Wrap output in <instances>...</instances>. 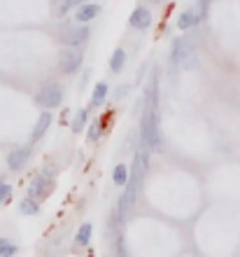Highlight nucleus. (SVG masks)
<instances>
[{"instance_id": "nucleus-1", "label": "nucleus", "mask_w": 240, "mask_h": 257, "mask_svg": "<svg viewBox=\"0 0 240 257\" xmlns=\"http://www.w3.org/2000/svg\"><path fill=\"white\" fill-rule=\"evenodd\" d=\"M147 150L140 148L135 152V162H133V171H131V176L126 180V190H124V196H121V203H119V213H121V220L126 215L131 206L135 203V196L140 192V185H142V178H145V171H147Z\"/></svg>"}, {"instance_id": "nucleus-2", "label": "nucleus", "mask_w": 240, "mask_h": 257, "mask_svg": "<svg viewBox=\"0 0 240 257\" xmlns=\"http://www.w3.org/2000/svg\"><path fill=\"white\" fill-rule=\"evenodd\" d=\"M142 141L152 150H161V128L154 108H147L145 117H142Z\"/></svg>"}, {"instance_id": "nucleus-3", "label": "nucleus", "mask_w": 240, "mask_h": 257, "mask_svg": "<svg viewBox=\"0 0 240 257\" xmlns=\"http://www.w3.org/2000/svg\"><path fill=\"white\" fill-rule=\"evenodd\" d=\"M173 66L177 70H189V68L196 66V54H193V47L187 38H180L175 40L173 45Z\"/></svg>"}, {"instance_id": "nucleus-4", "label": "nucleus", "mask_w": 240, "mask_h": 257, "mask_svg": "<svg viewBox=\"0 0 240 257\" xmlns=\"http://www.w3.org/2000/svg\"><path fill=\"white\" fill-rule=\"evenodd\" d=\"M61 101H63V87L56 84V82H49L45 87L38 91V103H40L42 108H59Z\"/></svg>"}, {"instance_id": "nucleus-5", "label": "nucleus", "mask_w": 240, "mask_h": 257, "mask_svg": "<svg viewBox=\"0 0 240 257\" xmlns=\"http://www.w3.org/2000/svg\"><path fill=\"white\" fill-rule=\"evenodd\" d=\"M82 66V52L75 47H66L59 52V70L61 73H75V70H80Z\"/></svg>"}, {"instance_id": "nucleus-6", "label": "nucleus", "mask_w": 240, "mask_h": 257, "mask_svg": "<svg viewBox=\"0 0 240 257\" xmlns=\"http://www.w3.org/2000/svg\"><path fill=\"white\" fill-rule=\"evenodd\" d=\"M89 38V28L87 26H68L63 33H61V42L68 45V47H77Z\"/></svg>"}, {"instance_id": "nucleus-7", "label": "nucleus", "mask_w": 240, "mask_h": 257, "mask_svg": "<svg viewBox=\"0 0 240 257\" xmlns=\"http://www.w3.org/2000/svg\"><path fill=\"white\" fill-rule=\"evenodd\" d=\"M149 24H152V12H149L147 7L133 10V14H131V26L138 28V31H145V28H149Z\"/></svg>"}, {"instance_id": "nucleus-8", "label": "nucleus", "mask_w": 240, "mask_h": 257, "mask_svg": "<svg viewBox=\"0 0 240 257\" xmlns=\"http://www.w3.org/2000/svg\"><path fill=\"white\" fill-rule=\"evenodd\" d=\"M28 155H31V148L12 150V152L7 155V166H10V171H19L21 166L28 162Z\"/></svg>"}, {"instance_id": "nucleus-9", "label": "nucleus", "mask_w": 240, "mask_h": 257, "mask_svg": "<svg viewBox=\"0 0 240 257\" xmlns=\"http://www.w3.org/2000/svg\"><path fill=\"white\" fill-rule=\"evenodd\" d=\"M49 187H52L49 178H47V176H38V178L33 180V183H31V187H28V199L38 201V199H40V196L45 194V192H47Z\"/></svg>"}, {"instance_id": "nucleus-10", "label": "nucleus", "mask_w": 240, "mask_h": 257, "mask_svg": "<svg viewBox=\"0 0 240 257\" xmlns=\"http://www.w3.org/2000/svg\"><path fill=\"white\" fill-rule=\"evenodd\" d=\"M82 3H87V0H52V12H54V17L61 19V17H66L70 10H75Z\"/></svg>"}, {"instance_id": "nucleus-11", "label": "nucleus", "mask_w": 240, "mask_h": 257, "mask_svg": "<svg viewBox=\"0 0 240 257\" xmlns=\"http://www.w3.org/2000/svg\"><path fill=\"white\" fill-rule=\"evenodd\" d=\"M100 14V5H94V3H82V5H77V21H91V19H96Z\"/></svg>"}, {"instance_id": "nucleus-12", "label": "nucleus", "mask_w": 240, "mask_h": 257, "mask_svg": "<svg viewBox=\"0 0 240 257\" xmlns=\"http://www.w3.org/2000/svg\"><path fill=\"white\" fill-rule=\"evenodd\" d=\"M49 126H52V112H42L40 119H38V124H35L33 136H31V138H33V141H40Z\"/></svg>"}, {"instance_id": "nucleus-13", "label": "nucleus", "mask_w": 240, "mask_h": 257, "mask_svg": "<svg viewBox=\"0 0 240 257\" xmlns=\"http://www.w3.org/2000/svg\"><path fill=\"white\" fill-rule=\"evenodd\" d=\"M198 14L196 12H182L180 14V19H177V28H180V31H187V28H191L193 24H198Z\"/></svg>"}, {"instance_id": "nucleus-14", "label": "nucleus", "mask_w": 240, "mask_h": 257, "mask_svg": "<svg viewBox=\"0 0 240 257\" xmlns=\"http://www.w3.org/2000/svg\"><path fill=\"white\" fill-rule=\"evenodd\" d=\"M124 63H126V52L124 49H114L112 59H110V68L114 73H119V70H124Z\"/></svg>"}, {"instance_id": "nucleus-15", "label": "nucleus", "mask_w": 240, "mask_h": 257, "mask_svg": "<svg viewBox=\"0 0 240 257\" xmlns=\"http://www.w3.org/2000/svg\"><path fill=\"white\" fill-rule=\"evenodd\" d=\"M91 234H94V227L91 224H82L80 231H77V236H75V241H77V245H87L89 241H91Z\"/></svg>"}, {"instance_id": "nucleus-16", "label": "nucleus", "mask_w": 240, "mask_h": 257, "mask_svg": "<svg viewBox=\"0 0 240 257\" xmlns=\"http://www.w3.org/2000/svg\"><path fill=\"white\" fill-rule=\"evenodd\" d=\"M105 98H107V84L105 82H98L96 89H94V98H91V103H94V105H103Z\"/></svg>"}, {"instance_id": "nucleus-17", "label": "nucleus", "mask_w": 240, "mask_h": 257, "mask_svg": "<svg viewBox=\"0 0 240 257\" xmlns=\"http://www.w3.org/2000/svg\"><path fill=\"white\" fill-rule=\"evenodd\" d=\"M112 178H114V183H117V185H126L128 169L124 166V164H117V166H114V171H112Z\"/></svg>"}, {"instance_id": "nucleus-18", "label": "nucleus", "mask_w": 240, "mask_h": 257, "mask_svg": "<svg viewBox=\"0 0 240 257\" xmlns=\"http://www.w3.org/2000/svg\"><path fill=\"white\" fill-rule=\"evenodd\" d=\"M87 117H89V108H84V110H80V112H77V117H75V122H73V131H75V134L84 131V126H87Z\"/></svg>"}, {"instance_id": "nucleus-19", "label": "nucleus", "mask_w": 240, "mask_h": 257, "mask_svg": "<svg viewBox=\"0 0 240 257\" xmlns=\"http://www.w3.org/2000/svg\"><path fill=\"white\" fill-rule=\"evenodd\" d=\"M17 252V245L10 238H0V257H12Z\"/></svg>"}, {"instance_id": "nucleus-20", "label": "nucleus", "mask_w": 240, "mask_h": 257, "mask_svg": "<svg viewBox=\"0 0 240 257\" xmlns=\"http://www.w3.org/2000/svg\"><path fill=\"white\" fill-rule=\"evenodd\" d=\"M103 122H100V119H96V122H91V126H89V141H98L100 138V134H103Z\"/></svg>"}, {"instance_id": "nucleus-21", "label": "nucleus", "mask_w": 240, "mask_h": 257, "mask_svg": "<svg viewBox=\"0 0 240 257\" xmlns=\"http://www.w3.org/2000/svg\"><path fill=\"white\" fill-rule=\"evenodd\" d=\"M21 213H38V206L33 203V199H26V201H21Z\"/></svg>"}, {"instance_id": "nucleus-22", "label": "nucleus", "mask_w": 240, "mask_h": 257, "mask_svg": "<svg viewBox=\"0 0 240 257\" xmlns=\"http://www.w3.org/2000/svg\"><path fill=\"white\" fill-rule=\"evenodd\" d=\"M10 196H12V187H10V183H0V201L5 203Z\"/></svg>"}, {"instance_id": "nucleus-23", "label": "nucleus", "mask_w": 240, "mask_h": 257, "mask_svg": "<svg viewBox=\"0 0 240 257\" xmlns=\"http://www.w3.org/2000/svg\"><path fill=\"white\" fill-rule=\"evenodd\" d=\"M198 3H200V14L198 17H203V14L210 10V3H212V0H198Z\"/></svg>"}, {"instance_id": "nucleus-24", "label": "nucleus", "mask_w": 240, "mask_h": 257, "mask_svg": "<svg viewBox=\"0 0 240 257\" xmlns=\"http://www.w3.org/2000/svg\"><path fill=\"white\" fill-rule=\"evenodd\" d=\"M117 252H119V255H126V245H124V241H119V245H117Z\"/></svg>"}, {"instance_id": "nucleus-25", "label": "nucleus", "mask_w": 240, "mask_h": 257, "mask_svg": "<svg viewBox=\"0 0 240 257\" xmlns=\"http://www.w3.org/2000/svg\"><path fill=\"white\" fill-rule=\"evenodd\" d=\"M154 3H159V0H154Z\"/></svg>"}]
</instances>
